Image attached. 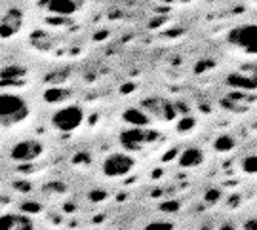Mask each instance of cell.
Instances as JSON below:
<instances>
[{"label": "cell", "instance_id": "cell-1", "mask_svg": "<svg viewBox=\"0 0 257 230\" xmlns=\"http://www.w3.org/2000/svg\"><path fill=\"white\" fill-rule=\"evenodd\" d=\"M31 107L18 93H0V126H18L29 116Z\"/></svg>", "mask_w": 257, "mask_h": 230}, {"label": "cell", "instance_id": "cell-2", "mask_svg": "<svg viewBox=\"0 0 257 230\" xmlns=\"http://www.w3.org/2000/svg\"><path fill=\"white\" fill-rule=\"evenodd\" d=\"M84 122V111L78 105H65L52 116V126L61 133H71Z\"/></svg>", "mask_w": 257, "mask_h": 230}, {"label": "cell", "instance_id": "cell-3", "mask_svg": "<svg viewBox=\"0 0 257 230\" xmlns=\"http://www.w3.org/2000/svg\"><path fill=\"white\" fill-rule=\"evenodd\" d=\"M229 42L246 54H257V23L232 29L229 33Z\"/></svg>", "mask_w": 257, "mask_h": 230}, {"label": "cell", "instance_id": "cell-4", "mask_svg": "<svg viewBox=\"0 0 257 230\" xmlns=\"http://www.w3.org/2000/svg\"><path fill=\"white\" fill-rule=\"evenodd\" d=\"M136 166L134 158L126 154V152H114V154H109L103 162V173L110 177V179H118V177H124L128 175Z\"/></svg>", "mask_w": 257, "mask_h": 230}, {"label": "cell", "instance_id": "cell-5", "mask_svg": "<svg viewBox=\"0 0 257 230\" xmlns=\"http://www.w3.org/2000/svg\"><path fill=\"white\" fill-rule=\"evenodd\" d=\"M42 152H44V147H42L40 141H37V139H23V141H19L12 147L10 158L14 162H18V164H25V162H33V160L40 158Z\"/></svg>", "mask_w": 257, "mask_h": 230}, {"label": "cell", "instance_id": "cell-6", "mask_svg": "<svg viewBox=\"0 0 257 230\" xmlns=\"http://www.w3.org/2000/svg\"><path fill=\"white\" fill-rule=\"evenodd\" d=\"M155 137H158L155 131H147L145 128H132V129H126V131L120 135V141H122V145L126 148H130V150H139L143 145L155 141Z\"/></svg>", "mask_w": 257, "mask_h": 230}, {"label": "cell", "instance_id": "cell-7", "mask_svg": "<svg viewBox=\"0 0 257 230\" xmlns=\"http://www.w3.org/2000/svg\"><path fill=\"white\" fill-rule=\"evenodd\" d=\"M23 27V12L18 8H12L0 19V38L16 37Z\"/></svg>", "mask_w": 257, "mask_h": 230}, {"label": "cell", "instance_id": "cell-8", "mask_svg": "<svg viewBox=\"0 0 257 230\" xmlns=\"http://www.w3.org/2000/svg\"><path fill=\"white\" fill-rule=\"evenodd\" d=\"M40 6L55 16H73L76 12L74 0H40Z\"/></svg>", "mask_w": 257, "mask_h": 230}, {"label": "cell", "instance_id": "cell-9", "mask_svg": "<svg viewBox=\"0 0 257 230\" xmlns=\"http://www.w3.org/2000/svg\"><path fill=\"white\" fill-rule=\"evenodd\" d=\"M204 162V154L200 148H187V150H183V154L179 156V166L181 167H196L200 166Z\"/></svg>", "mask_w": 257, "mask_h": 230}, {"label": "cell", "instance_id": "cell-10", "mask_svg": "<svg viewBox=\"0 0 257 230\" xmlns=\"http://www.w3.org/2000/svg\"><path fill=\"white\" fill-rule=\"evenodd\" d=\"M124 120L132 124L134 128H147L151 118H149V114L145 111H141V109H128V111L124 112Z\"/></svg>", "mask_w": 257, "mask_h": 230}, {"label": "cell", "instance_id": "cell-11", "mask_svg": "<svg viewBox=\"0 0 257 230\" xmlns=\"http://www.w3.org/2000/svg\"><path fill=\"white\" fill-rule=\"evenodd\" d=\"M227 82L232 88H240V90H255L257 82L253 76H246V74H230Z\"/></svg>", "mask_w": 257, "mask_h": 230}, {"label": "cell", "instance_id": "cell-12", "mask_svg": "<svg viewBox=\"0 0 257 230\" xmlns=\"http://www.w3.org/2000/svg\"><path fill=\"white\" fill-rule=\"evenodd\" d=\"M213 147H215L217 152H229V150H232V148L236 147V141H234V137H230V135H219V137L215 139Z\"/></svg>", "mask_w": 257, "mask_h": 230}, {"label": "cell", "instance_id": "cell-13", "mask_svg": "<svg viewBox=\"0 0 257 230\" xmlns=\"http://www.w3.org/2000/svg\"><path fill=\"white\" fill-rule=\"evenodd\" d=\"M242 169L246 171V173H251L255 175L257 173V154H249L242 160Z\"/></svg>", "mask_w": 257, "mask_h": 230}, {"label": "cell", "instance_id": "cell-14", "mask_svg": "<svg viewBox=\"0 0 257 230\" xmlns=\"http://www.w3.org/2000/svg\"><path fill=\"white\" fill-rule=\"evenodd\" d=\"M18 224V217L16 215H2L0 217V230H14Z\"/></svg>", "mask_w": 257, "mask_h": 230}, {"label": "cell", "instance_id": "cell-15", "mask_svg": "<svg viewBox=\"0 0 257 230\" xmlns=\"http://www.w3.org/2000/svg\"><path fill=\"white\" fill-rule=\"evenodd\" d=\"M145 230H174V224L170 221H155V222H149Z\"/></svg>", "mask_w": 257, "mask_h": 230}, {"label": "cell", "instance_id": "cell-16", "mask_svg": "<svg viewBox=\"0 0 257 230\" xmlns=\"http://www.w3.org/2000/svg\"><path fill=\"white\" fill-rule=\"evenodd\" d=\"M194 128V118H183L179 124H177V129L179 131H187V129Z\"/></svg>", "mask_w": 257, "mask_h": 230}, {"label": "cell", "instance_id": "cell-17", "mask_svg": "<svg viewBox=\"0 0 257 230\" xmlns=\"http://www.w3.org/2000/svg\"><path fill=\"white\" fill-rule=\"evenodd\" d=\"M204 198H206V200H208V202H217V200H219L221 198V190H217V188H211V190H208V192H206V196H204Z\"/></svg>", "mask_w": 257, "mask_h": 230}, {"label": "cell", "instance_id": "cell-18", "mask_svg": "<svg viewBox=\"0 0 257 230\" xmlns=\"http://www.w3.org/2000/svg\"><path fill=\"white\" fill-rule=\"evenodd\" d=\"M244 230H257V219H249V221L244 224Z\"/></svg>", "mask_w": 257, "mask_h": 230}, {"label": "cell", "instance_id": "cell-19", "mask_svg": "<svg viewBox=\"0 0 257 230\" xmlns=\"http://www.w3.org/2000/svg\"><path fill=\"white\" fill-rule=\"evenodd\" d=\"M162 209H164V211H174V209H177V203H164V205H162Z\"/></svg>", "mask_w": 257, "mask_h": 230}, {"label": "cell", "instance_id": "cell-20", "mask_svg": "<svg viewBox=\"0 0 257 230\" xmlns=\"http://www.w3.org/2000/svg\"><path fill=\"white\" fill-rule=\"evenodd\" d=\"M221 230H234V226H232V224H223Z\"/></svg>", "mask_w": 257, "mask_h": 230}]
</instances>
